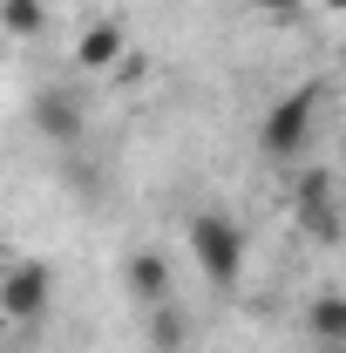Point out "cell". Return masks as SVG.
Segmentation results:
<instances>
[{"instance_id":"1","label":"cell","mask_w":346,"mask_h":353,"mask_svg":"<svg viewBox=\"0 0 346 353\" xmlns=\"http://www.w3.org/2000/svg\"><path fill=\"white\" fill-rule=\"evenodd\" d=\"M319 109H326V88L319 82H299L292 95H278V102L258 116V150L272 157V163H299L305 150H312Z\"/></svg>"},{"instance_id":"2","label":"cell","mask_w":346,"mask_h":353,"mask_svg":"<svg viewBox=\"0 0 346 353\" xmlns=\"http://www.w3.org/2000/svg\"><path fill=\"white\" fill-rule=\"evenodd\" d=\"M190 259H197L211 292H238V279H245V231L224 211H197L190 218Z\"/></svg>"},{"instance_id":"3","label":"cell","mask_w":346,"mask_h":353,"mask_svg":"<svg viewBox=\"0 0 346 353\" xmlns=\"http://www.w3.org/2000/svg\"><path fill=\"white\" fill-rule=\"evenodd\" d=\"M292 218L312 245H346V218H340V190H333V176L326 170H299L292 176Z\"/></svg>"},{"instance_id":"4","label":"cell","mask_w":346,"mask_h":353,"mask_svg":"<svg viewBox=\"0 0 346 353\" xmlns=\"http://www.w3.org/2000/svg\"><path fill=\"white\" fill-rule=\"evenodd\" d=\"M28 116H34V136L54 143V150H75L82 130H88V102H82V88H75V82H48L41 95H34Z\"/></svg>"},{"instance_id":"5","label":"cell","mask_w":346,"mask_h":353,"mask_svg":"<svg viewBox=\"0 0 346 353\" xmlns=\"http://www.w3.org/2000/svg\"><path fill=\"white\" fill-rule=\"evenodd\" d=\"M48 306H54V272H48L41 259L14 265V272H7V285H0V312H7L14 326H41Z\"/></svg>"},{"instance_id":"6","label":"cell","mask_w":346,"mask_h":353,"mask_svg":"<svg viewBox=\"0 0 346 353\" xmlns=\"http://www.w3.org/2000/svg\"><path fill=\"white\" fill-rule=\"evenodd\" d=\"M123 292H130L143 312L163 306V299H176V272H170V259H163L156 245H136L130 259H123Z\"/></svg>"},{"instance_id":"7","label":"cell","mask_w":346,"mask_h":353,"mask_svg":"<svg viewBox=\"0 0 346 353\" xmlns=\"http://www.w3.org/2000/svg\"><path fill=\"white\" fill-rule=\"evenodd\" d=\"M143 340H150V353H190V312L176 306V299L150 306L143 312Z\"/></svg>"},{"instance_id":"8","label":"cell","mask_w":346,"mask_h":353,"mask_svg":"<svg viewBox=\"0 0 346 353\" xmlns=\"http://www.w3.org/2000/svg\"><path fill=\"white\" fill-rule=\"evenodd\" d=\"M75 68H88V75L123 68V28H116V21H88L82 41H75Z\"/></svg>"},{"instance_id":"9","label":"cell","mask_w":346,"mask_h":353,"mask_svg":"<svg viewBox=\"0 0 346 353\" xmlns=\"http://www.w3.org/2000/svg\"><path fill=\"white\" fill-rule=\"evenodd\" d=\"M305 340L312 347H346V292H319L305 306Z\"/></svg>"},{"instance_id":"10","label":"cell","mask_w":346,"mask_h":353,"mask_svg":"<svg viewBox=\"0 0 346 353\" xmlns=\"http://www.w3.org/2000/svg\"><path fill=\"white\" fill-rule=\"evenodd\" d=\"M0 28H7L14 41H34V34L48 28V7L41 0H0Z\"/></svg>"},{"instance_id":"11","label":"cell","mask_w":346,"mask_h":353,"mask_svg":"<svg viewBox=\"0 0 346 353\" xmlns=\"http://www.w3.org/2000/svg\"><path fill=\"white\" fill-rule=\"evenodd\" d=\"M68 190H75L82 204H95V197H102V163H68Z\"/></svg>"},{"instance_id":"12","label":"cell","mask_w":346,"mask_h":353,"mask_svg":"<svg viewBox=\"0 0 346 353\" xmlns=\"http://www.w3.org/2000/svg\"><path fill=\"white\" fill-rule=\"evenodd\" d=\"M252 7H258L265 21H299V7H305V0H252Z\"/></svg>"},{"instance_id":"13","label":"cell","mask_w":346,"mask_h":353,"mask_svg":"<svg viewBox=\"0 0 346 353\" xmlns=\"http://www.w3.org/2000/svg\"><path fill=\"white\" fill-rule=\"evenodd\" d=\"M312 353H346V347H312Z\"/></svg>"},{"instance_id":"14","label":"cell","mask_w":346,"mask_h":353,"mask_svg":"<svg viewBox=\"0 0 346 353\" xmlns=\"http://www.w3.org/2000/svg\"><path fill=\"white\" fill-rule=\"evenodd\" d=\"M0 353H7V347H0Z\"/></svg>"}]
</instances>
